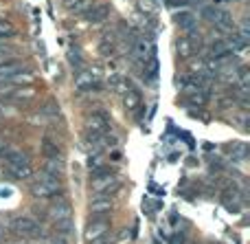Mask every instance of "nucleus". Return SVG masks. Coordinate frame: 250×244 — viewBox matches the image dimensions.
<instances>
[{"label":"nucleus","instance_id":"obj_1","mask_svg":"<svg viewBox=\"0 0 250 244\" xmlns=\"http://www.w3.org/2000/svg\"><path fill=\"white\" fill-rule=\"evenodd\" d=\"M119 189V180L114 176L112 170H105V167H99V170L92 172L90 178V192H95L97 196H104L108 192H114Z\"/></svg>","mask_w":250,"mask_h":244},{"label":"nucleus","instance_id":"obj_2","mask_svg":"<svg viewBox=\"0 0 250 244\" xmlns=\"http://www.w3.org/2000/svg\"><path fill=\"white\" fill-rule=\"evenodd\" d=\"M60 192H62L60 180L53 178V176H48V174H40L38 178L33 180V185H31V194H33L35 198H40V200H44V198H53Z\"/></svg>","mask_w":250,"mask_h":244},{"label":"nucleus","instance_id":"obj_3","mask_svg":"<svg viewBox=\"0 0 250 244\" xmlns=\"http://www.w3.org/2000/svg\"><path fill=\"white\" fill-rule=\"evenodd\" d=\"M4 163H7L9 172H11L16 178H26V176L31 174L29 158H26L24 154H20V152H13V150H9V152L4 154Z\"/></svg>","mask_w":250,"mask_h":244},{"label":"nucleus","instance_id":"obj_4","mask_svg":"<svg viewBox=\"0 0 250 244\" xmlns=\"http://www.w3.org/2000/svg\"><path fill=\"white\" fill-rule=\"evenodd\" d=\"M11 231L18 233V236H22V238H33L40 233V222L33 218H29V216H20V218H16L11 222Z\"/></svg>","mask_w":250,"mask_h":244},{"label":"nucleus","instance_id":"obj_5","mask_svg":"<svg viewBox=\"0 0 250 244\" xmlns=\"http://www.w3.org/2000/svg\"><path fill=\"white\" fill-rule=\"evenodd\" d=\"M110 130V117L105 112H95L86 123L88 136H104Z\"/></svg>","mask_w":250,"mask_h":244},{"label":"nucleus","instance_id":"obj_6","mask_svg":"<svg viewBox=\"0 0 250 244\" xmlns=\"http://www.w3.org/2000/svg\"><path fill=\"white\" fill-rule=\"evenodd\" d=\"M108 231H110V222H108V220H105V218H97V220H92V222L86 227L83 238H86V242L95 244V242H99Z\"/></svg>","mask_w":250,"mask_h":244},{"label":"nucleus","instance_id":"obj_7","mask_svg":"<svg viewBox=\"0 0 250 244\" xmlns=\"http://www.w3.org/2000/svg\"><path fill=\"white\" fill-rule=\"evenodd\" d=\"M75 86H77V90L86 92V90H92V88H99V77H97V73H92V70H79L77 77H75Z\"/></svg>","mask_w":250,"mask_h":244},{"label":"nucleus","instance_id":"obj_8","mask_svg":"<svg viewBox=\"0 0 250 244\" xmlns=\"http://www.w3.org/2000/svg\"><path fill=\"white\" fill-rule=\"evenodd\" d=\"M202 16L207 18L208 22H213V24H217V26H230V16L226 11H222V9H217V7H204L202 9Z\"/></svg>","mask_w":250,"mask_h":244},{"label":"nucleus","instance_id":"obj_9","mask_svg":"<svg viewBox=\"0 0 250 244\" xmlns=\"http://www.w3.org/2000/svg\"><path fill=\"white\" fill-rule=\"evenodd\" d=\"M110 211H112V200H110V198H95V200L90 202L92 220L104 218V216H108Z\"/></svg>","mask_w":250,"mask_h":244},{"label":"nucleus","instance_id":"obj_10","mask_svg":"<svg viewBox=\"0 0 250 244\" xmlns=\"http://www.w3.org/2000/svg\"><path fill=\"white\" fill-rule=\"evenodd\" d=\"M108 16H110V7H108V4H92V9L83 18H86L90 24H101V22H104Z\"/></svg>","mask_w":250,"mask_h":244},{"label":"nucleus","instance_id":"obj_11","mask_svg":"<svg viewBox=\"0 0 250 244\" xmlns=\"http://www.w3.org/2000/svg\"><path fill=\"white\" fill-rule=\"evenodd\" d=\"M48 216H51L55 222H64V220H70V205L66 200L57 202V205H53L51 209H48Z\"/></svg>","mask_w":250,"mask_h":244},{"label":"nucleus","instance_id":"obj_12","mask_svg":"<svg viewBox=\"0 0 250 244\" xmlns=\"http://www.w3.org/2000/svg\"><path fill=\"white\" fill-rule=\"evenodd\" d=\"M44 174L53 176V178H60L64 174V161L62 158H46L44 163Z\"/></svg>","mask_w":250,"mask_h":244},{"label":"nucleus","instance_id":"obj_13","mask_svg":"<svg viewBox=\"0 0 250 244\" xmlns=\"http://www.w3.org/2000/svg\"><path fill=\"white\" fill-rule=\"evenodd\" d=\"M66 4H68V9L73 13H77V16H86V13L92 9L95 0H66Z\"/></svg>","mask_w":250,"mask_h":244},{"label":"nucleus","instance_id":"obj_14","mask_svg":"<svg viewBox=\"0 0 250 244\" xmlns=\"http://www.w3.org/2000/svg\"><path fill=\"white\" fill-rule=\"evenodd\" d=\"M42 152L46 158H62L60 145H57V141H53L51 136H46V139L42 141Z\"/></svg>","mask_w":250,"mask_h":244},{"label":"nucleus","instance_id":"obj_15","mask_svg":"<svg viewBox=\"0 0 250 244\" xmlns=\"http://www.w3.org/2000/svg\"><path fill=\"white\" fill-rule=\"evenodd\" d=\"M176 24L180 26V29H185V31H191L195 26V16L191 11H180V13H176Z\"/></svg>","mask_w":250,"mask_h":244},{"label":"nucleus","instance_id":"obj_16","mask_svg":"<svg viewBox=\"0 0 250 244\" xmlns=\"http://www.w3.org/2000/svg\"><path fill=\"white\" fill-rule=\"evenodd\" d=\"M141 92L134 90V88H127V92H125V108L127 110H136L138 106H141Z\"/></svg>","mask_w":250,"mask_h":244},{"label":"nucleus","instance_id":"obj_17","mask_svg":"<svg viewBox=\"0 0 250 244\" xmlns=\"http://www.w3.org/2000/svg\"><path fill=\"white\" fill-rule=\"evenodd\" d=\"M68 62H70V64H73L77 70H82L83 57H82V51H79L77 46H70V51H68Z\"/></svg>","mask_w":250,"mask_h":244},{"label":"nucleus","instance_id":"obj_18","mask_svg":"<svg viewBox=\"0 0 250 244\" xmlns=\"http://www.w3.org/2000/svg\"><path fill=\"white\" fill-rule=\"evenodd\" d=\"M88 167H90V172L104 167V156H101V152H90L88 154Z\"/></svg>","mask_w":250,"mask_h":244},{"label":"nucleus","instance_id":"obj_19","mask_svg":"<svg viewBox=\"0 0 250 244\" xmlns=\"http://www.w3.org/2000/svg\"><path fill=\"white\" fill-rule=\"evenodd\" d=\"M112 51H114V42L108 38V35H105V38L101 40V53H104V55H110Z\"/></svg>","mask_w":250,"mask_h":244},{"label":"nucleus","instance_id":"obj_20","mask_svg":"<svg viewBox=\"0 0 250 244\" xmlns=\"http://www.w3.org/2000/svg\"><path fill=\"white\" fill-rule=\"evenodd\" d=\"M11 35H13V26L9 22L0 20V38H11Z\"/></svg>","mask_w":250,"mask_h":244},{"label":"nucleus","instance_id":"obj_21","mask_svg":"<svg viewBox=\"0 0 250 244\" xmlns=\"http://www.w3.org/2000/svg\"><path fill=\"white\" fill-rule=\"evenodd\" d=\"M7 152H9V145L4 143V139H0V156H4Z\"/></svg>","mask_w":250,"mask_h":244},{"label":"nucleus","instance_id":"obj_22","mask_svg":"<svg viewBox=\"0 0 250 244\" xmlns=\"http://www.w3.org/2000/svg\"><path fill=\"white\" fill-rule=\"evenodd\" d=\"M95 244H112V242H101V240H99V242H95Z\"/></svg>","mask_w":250,"mask_h":244},{"label":"nucleus","instance_id":"obj_23","mask_svg":"<svg viewBox=\"0 0 250 244\" xmlns=\"http://www.w3.org/2000/svg\"><path fill=\"white\" fill-rule=\"evenodd\" d=\"M55 244H66V242H64V240H60V242H55Z\"/></svg>","mask_w":250,"mask_h":244},{"label":"nucleus","instance_id":"obj_24","mask_svg":"<svg viewBox=\"0 0 250 244\" xmlns=\"http://www.w3.org/2000/svg\"><path fill=\"white\" fill-rule=\"evenodd\" d=\"M0 233H2V227H0Z\"/></svg>","mask_w":250,"mask_h":244}]
</instances>
